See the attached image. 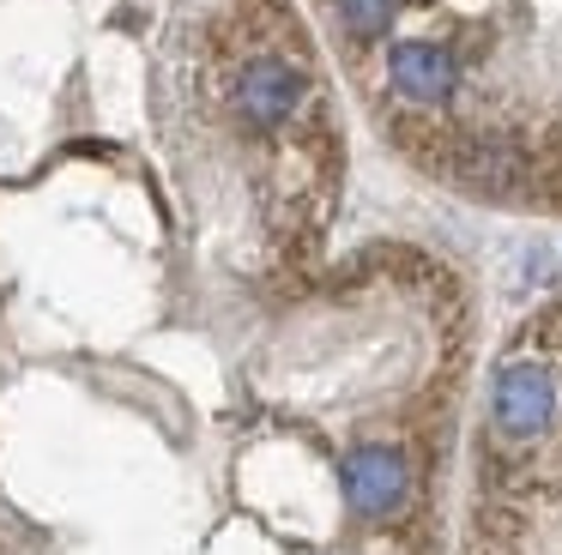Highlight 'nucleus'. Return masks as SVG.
I'll return each mask as SVG.
<instances>
[{"label":"nucleus","instance_id":"f257e3e1","mask_svg":"<svg viewBox=\"0 0 562 555\" xmlns=\"http://www.w3.org/2000/svg\"><path fill=\"white\" fill-rule=\"evenodd\" d=\"M557 410H562V386L544 362H508L496 374L490 417H496L502 441H544L557 429Z\"/></svg>","mask_w":562,"mask_h":555},{"label":"nucleus","instance_id":"f03ea898","mask_svg":"<svg viewBox=\"0 0 562 555\" xmlns=\"http://www.w3.org/2000/svg\"><path fill=\"white\" fill-rule=\"evenodd\" d=\"M339 483L357 519H393L412 501V465H405L400 446H351L339 465Z\"/></svg>","mask_w":562,"mask_h":555},{"label":"nucleus","instance_id":"7ed1b4c3","mask_svg":"<svg viewBox=\"0 0 562 555\" xmlns=\"http://www.w3.org/2000/svg\"><path fill=\"white\" fill-rule=\"evenodd\" d=\"M236 115L248 121V127H284V121L303 109V97H308V72L296 67V60H284V55H255V60H243V72H236Z\"/></svg>","mask_w":562,"mask_h":555},{"label":"nucleus","instance_id":"20e7f679","mask_svg":"<svg viewBox=\"0 0 562 555\" xmlns=\"http://www.w3.org/2000/svg\"><path fill=\"white\" fill-rule=\"evenodd\" d=\"M387 79L405 103L441 109L453 97V84H460V67H453V48H441V43H400L387 55Z\"/></svg>","mask_w":562,"mask_h":555},{"label":"nucleus","instance_id":"39448f33","mask_svg":"<svg viewBox=\"0 0 562 555\" xmlns=\"http://www.w3.org/2000/svg\"><path fill=\"white\" fill-rule=\"evenodd\" d=\"M393 7H400V0H339V19H345V31H351L357 43H375V36L393 24Z\"/></svg>","mask_w":562,"mask_h":555}]
</instances>
